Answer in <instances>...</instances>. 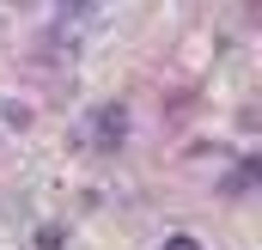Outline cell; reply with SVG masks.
Segmentation results:
<instances>
[{"label": "cell", "mask_w": 262, "mask_h": 250, "mask_svg": "<svg viewBox=\"0 0 262 250\" xmlns=\"http://www.w3.org/2000/svg\"><path fill=\"white\" fill-rule=\"evenodd\" d=\"M61 244H67L61 226H43V232H37V250H61Z\"/></svg>", "instance_id": "3957f363"}, {"label": "cell", "mask_w": 262, "mask_h": 250, "mask_svg": "<svg viewBox=\"0 0 262 250\" xmlns=\"http://www.w3.org/2000/svg\"><path fill=\"white\" fill-rule=\"evenodd\" d=\"M92 140H98V147H122V140H128V110H122V104H98V110H92Z\"/></svg>", "instance_id": "6da1fadb"}, {"label": "cell", "mask_w": 262, "mask_h": 250, "mask_svg": "<svg viewBox=\"0 0 262 250\" xmlns=\"http://www.w3.org/2000/svg\"><path fill=\"white\" fill-rule=\"evenodd\" d=\"M165 250H201V244L189 238V232H177V238H165Z\"/></svg>", "instance_id": "277c9868"}, {"label": "cell", "mask_w": 262, "mask_h": 250, "mask_svg": "<svg viewBox=\"0 0 262 250\" xmlns=\"http://www.w3.org/2000/svg\"><path fill=\"white\" fill-rule=\"evenodd\" d=\"M61 6H85V0H61Z\"/></svg>", "instance_id": "5b68a950"}, {"label": "cell", "mask_w": 262, "mask_h": 250, "mask_svg": "<svg viewBox=\"0 0 262 250\" xmlns=\"http://www.w3.org/2000/svg\"><path fill=\"white\" fill-rule=\"evenodd\" d=\"M256 177H262V165H256V159H244V165L226 177V195H244V189H256Z\"/></svg>", "instance_id": "7a4b0ae2"}]
</instances>
